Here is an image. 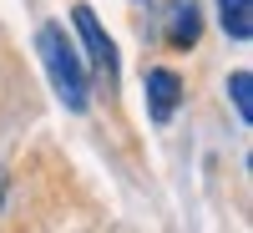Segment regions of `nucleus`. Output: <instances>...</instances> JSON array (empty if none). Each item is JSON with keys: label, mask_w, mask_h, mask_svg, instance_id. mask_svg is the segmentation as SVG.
<instances>
[{"label": "nucleus", "mask_w": 253, "mask_h": 233, "mask_svg": "<svg viewBox=\"0 0 253 233\" xmlns=\"http://www.w3.org/2000/svg\"><path fill=\"white\" fill-rule=\"evenodd\" d=\"M36 51H41V66H46L51 87H56V96H61V107L86 112V101H91L86 66H81L76 46L66 41V31H61V26H41V31H36Z\"/></svg>", "instance_id": "obj_1"}, {"label": "nucleus", "mask_w": 253, "mask_h": 233, "mask_svg": "<svg viewBox=\"0 0 253 233\" xmlns=\"http://www.w3.org/2000/svg\"><path fill=\"white\" fill-rule=\"evenodd\" d=\"M71 20H76V36H81V46H86L91 66L107 76V81H117V46H112V36L101 31L96 10H91V5H76V10H71Z\"/></svg>", "instance_id": "obj_2"}, {"label": "nucleus", "mask_w": 253, "mask_h": 233, "mask_svg": "<svg viewBox=\"0 0 253 233\" xmlns=\"http://www.w3.org/2000/svg\"><path fill=\"white\" fill-rule=\"evenodd\" d=\"M142 92H147V112H152V122H172L177 101H182V81H177V71L152 66V71L142 76Z\"/></svg>", "instance_id": "obj_3"}, {"label": "nucleus", "mask_w": 253, "mask_h": 233, "mask_svg": "<svg viewBox=\"0 0 253 233\" xmlns=\"http://www.w3.org/2000/svg\"><path fill=\"white\" fill-rule=\"evenodd\" d=\"M198 31H203L198 5L193 0H172V5H167V46H193Z\"/></svg>", "instance_id": "obj_4"}, {"label": "nucleus", "mask_w": 253, "mask_h": 233, "mask_svg": "<svg viewBox=\"0 0 253 233\" xmlns=\"http://www.w3.org/2000/svg\"><path fill=\"white\" fill-rule=\"evenodd\" d=\"M218 20L233 41H248L253 36V0H218Z\"/></svg>", "instance_id": "obj_5"}, {"label": "nucleus", "mask_w": 253, "mask_h": 233, "mask_svg": "<svg viewBox=\"0 0 253 233\" xmlns=\"http://www.w3.org/2000/svg\"><path fill=\"white\" fill-rule=\"evenodd\" d=\"M228 92H233L238 117H243V122H253V76H248V71H233V76H228Z\"/></svg>", "instance_id": "obj_6"}, {"label": "nucleus", "mask_w": 253, "mask_h": 233, "mask_svg": "<svg viewBox=\"0 0 253 233\" xmlns=\"http://www.w3.org/2000/svg\"><path fill=\"white\" fill-rule=\"evenodd\" d=\"M0 178H5V173H0Z\"/></svg>", "instance_id": "obj_7"}]
</instances>
